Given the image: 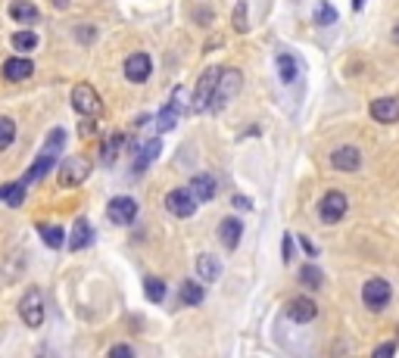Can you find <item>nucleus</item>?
Wrapping results in <instances>:
<instances>
[{"mask_svg":"<svg viewBox=\"0 0 399 358\" xmlns=\"http://www.w3.org/2000/svg\"><path fill=\"white\" fill-rule=\"evenodd\" d=\"M25 193H29V184H25L22 178H19V181H13V193H10V200H6V206H10V209H19L22 200H25Z\"/></svg>","mask_w":399,"mask_h":358,"instance_id":"obj_32","label":"nucleus"},{"mask_svg":"<svg viewBox=\"0 0 399 358\" xmlns=\"http://www.w3.org/2000/svg\"><path fill=\"white\" fill-rule=\"evenodd\" d=\"M69 103H72L75 113L84 116V118H94V116L103 113V100H100V93L94 91V84H88V81L75 84L72 93H69Z\"/></svg>","mask_w":399,"mask_h":358,"instance_id":"obj_1","label":"nucleus"},{"mask_svg":"<svg viewBox=\"0 0 399 358\" xmlns=\"http://www.w3.org/2000/svg\"><path fill=\"white\" fill-rule=\"evenodd\" d=\"M278 63V75H281V81L284 84H293L296 81V75H300V66H296V56H291V53H281L275 59Z\"/></svg>","mask_w":399,"mask_h":358,"instance_id":"obj_26","label":"nucleus"},{"mask_svg":"<svg viewBox=\"0 0 399 358\" xmlns=\"http://www.w3.org/2000/svg\"><path fill=\"white\" fill-rule=\"evenodd\" d=\"M330 165L337 168V172H359L362 168V153L355 147H337L330 153Z\"/></svg>","mask_w":399,"mask_h":358,"instance_id":"obj_17","label":"nucleus"},{"mask_svg":"<svg viewBox=\"0 0 399 358\" xmlns=\"http://www.w3.org/2000/svg\"><path fill=\"white\" fill-rule=\"evenodd\" d=\"M234 29L237 31H247V0H237V6H234Z\"/></svg>","mask_w":399,"mask_h":358,"instance_id":"obj_34","label":"nucleus"},{"mask_svg":"<svg viewBox=\"0 0 399 358\" xmlns=\"http://www.w3.org/2000/svg\"><path fill=\"white\" fill-rule=\"evenodd\" d=\"M106 355H109V358H122V355H125V358H131V355H134V349H131L128 343H118V346L109 349Z\"/></svg>","mask_w":399,"mask_h":358,"instance_id":"obj_36","label":"nucleus"},{"mask_svg":"<svg viewBox=\"0 0 399 358\" xmlns=\"http://www.w3.org/2000/svg\"><path fill=\"white\" fill-rule=\"evenodd\" d=\"M191 193L197 197V203H209L218 193V184L212 175H193L191 178Z\"/></svg>","mask_w":399,"mask_h":358,"instance_id":"obj_21","label":"nucleus"},{"mask_svg":"<svg viewBox=\"0 0 399 358\" xmlns=\"http://www.w3.org/2000/svg\"><path fill=\"white\" fill-rule=\"evenodd\" d=\"M106 218L118 227H128L138 218V200L134 197H113L106 203Z\"/></svg>","mask_w":399,"mask_h":358,"instance_id":"obj_8","label":"nucleus"},{"mask_svg":"<svg viewBox=\"0 0 399 358\" xmlns=\"http://www.w3.org/2000/svg\"><path fill=\"white\" fill-rule=\"evenodd\" d=\"M16 140V122L10 116H0V153L10 150Z\"/></svg>","mask_w":399,"mask_h":358,"instance_id":"obj_29","label":"nucleus"},{"mask_svg":"<svg viewBox=\"0 0 399 358\" xmlns=\"http://www.w3.org/2000/svg\"><path fill=\"white\" fill-rule=\"evenodd\" d=\"M393 352H396V343H384V346L375 349V358H390Z\"/></svg>","mask_w":399,"mask_h":358,"instance_id":"obj_38","label":"nucleus"},{"mask_svg":"<svg viewBox=\"0 0 399 358\" xmlns=\"http://www.w3.org/2000/svg\"><path fill=\"white\" fill-rule=\"evenodd\" d=\"M128 147V134H122V131H109L106 134V140H103V147H100V159H103V165L106 168H113L116 165V159L122 156V150Z\"/></svg>","mask_w":399,"mask_h":358,"instance_id":"obj_14","label":"nucleus"},{"mask_svg":"<svg viewBox=\"0 0 399 358\" xmlns=\"http://www.w3.org/2000/svg\"><path fill=\"white\" fill-rule=\"evenodd\" d=\"M38 234H41V240H44L50 250H63L66 240H69V234H66L59 225H44V221L38 225Z\"/></svg>","mask_w":399,"mask_h":358,"instance_id":"obj_24","label":"nucleus"},{"mask_svg":"<svg viewBox=\"0 0 399 358\" xmlns=\"http://www.w3.org/2000/svg\"><path fill=\"white\" fill-rule=\"evenodd\" d=\"M75 41L84 44V47L94 44V41H97V29H94V25H79V29H75Z\"/></svg>","mask_w":399,"mask_h":358,"instance_id":"obj_33","label":"nucleus"},{"mask_svg":"<svg viewBox=\"0 0 399 358\" xmlns=\"http://www.w3.org/2000/svg\"><path fill=\"white\" fill-rule=\"evenodd\" d=\"M163 153V140L159 138H153V140H147L143 147L138 150V156H134V175H143L147 168L156 162V156Z\"/></svg>","mask_w":399,"mask_h":358,"instance_id":"obj_19","label":"nucleus"},{"mask_svg":"<svg viewBox=\"0 0 399 358\" xmlns=\"http://www.w3.org/2000/svg\"><path fill=\"white\" fill-rule=\"evenodd\" d=\"M178 116H181V103H178V91L172 93V100L159 109V134L172 131V128L178 125Z\"/></svg>","mask_w":399,"mask_h":358,"instance_id":"obj_22","label":"nucleus"},{"mask_svg":"<svg viewBox=\"0 0 399 358\" xmlns=\"http://www.w3.org/2000/svg\"><path fill=\"white\" fill-rule=\"evenodd\" d=\"M218 78H222V69H218V66H212V69H206L200 75L197 88H193V97H191L193 113H209V103H212V97H216Z\"/></svg>","mask_w":399,"mask_h":358,"instance_id":"obj_3","label":"nucleus"},{"mask_svg":"<svg viewBox=\"0 0 399 358\" xmlns=\"http://www.w3.org/2000/svg\"><path fill=\"white\" fill-rule=\"evenodd\" d=\"M10 16L16 22H25V25H35L41 19V13H38V6L35 4H29V0H16V4L10 6Z\"/></svg>","mask_w":399,"mask_h":358,"instance_id":"obj_25","label":"nucleus"},{"mask_svg":"<svg viewBox=\"0 0 399 358\" xmlns=\"http://www.w3.org/2000/svg\"><path fill=\"white\" fill-rule=\"evenodd\" d=\"M281 259L284 262H293V234H284V240H281Z\"/></svg>","mask_w":399,"mask_h":358,"instance_id":"obj_35","label":"nucleus"},{"mask_svg":"<svg viewBox=\"0 0 399 358\" xmlns=\"http://www.w3.org/2000/svg\"><path fill=\"white\" fill-rule=\"evenodd\" d=\"M362 6H365V0H353V10H359V13H362Z\"/></svg>","mask_w":399,"mask_h":358,"instance_id":"obj_42","label":"nucleus"},{"mask_svg":"<svg viewBox=\"0 0 399 358\" xmlns=\"http://www.w3.org/2000/svg\"><path fill=\"white\" fill-rule=\"evenodd\" d=\"M81 134H84V138H91V134H94V122H84L81 125Z\"/></svg>","mask_w":399,"mask_h":358,"instance_id":"obj_41","label":"nucleus"},{"mask_svg":"<svg viewBox=\"0 0 399 358\" xmlns=\"http://www.w3.org/2000/svg\"><path fill=\"white\" fill-rule=\"evenodd\" d=\"M13 47L19 50V53H31V50L38 47V35H35V31H29V29L16 31V35H13Z\"/></svg>","mask_w":399,"mask_h":358,"instance_id":"obj_30","label":"nucleus"},{"mask_svg":"<svg viewBox=\"0 0 399 358\" xmlns=\"http://www.w3.org/2000/svg\"><path fill=\"white\" fill-rule=\"evenodd\" d=\"M44 293H41L38 287H29L25 290V296L19 300V318L25 327H31V330H38L41 324H44Z\"/></svg>","mask_w":399,"mask_h":358,"instance_id":"obj_4","label":"nucleus"},{"mask_svg":"<svg viewBox=\"0 0 399 358\" xmlns=\"http://www.w3.org/2000/svg\"><path fill=\"white\" fill-rule=\"evenodd\" d=\"M178 296H181L184 305H200L203 300H206V287H203V280H181Z\"/></svg>","mask_w":399,"mask_h":358,"instance_id":"obj_23","label":"nucleus"},{"mask_svg":"<svg viewBox=\"0 0 399 358\" xmlns=\"http://www.w3.org/2000/svg\"><path fill=\"white\" fill-rule=\"evenodd\" d=\"M287 318L296 324H309L318 318V305L312 302L309 296H293V300L287 302Z\"/></svg>","mask_w":399,"mask_h":358,"instance_id":"obj_12","label":"nucleus"},{"mask_svg":"<svg viewBox=\"0 0 399 358\" xmlns=\"http://www.w3.org/2000/svg\"><path fill=\"white\" fill-rule=\"evenodd\" d=\"M368 113H371V118H375V122H380V125H393V122H399V97H378L375 103L368 106Z\"/></svg>","mask_w":399,"mask_h":358,"instance_id":"obj_13","label":"nucleus"},{"mask_svg":"<svg viewBox=\"0 0 399 358\" xmlns=\"http://www.w3.org/2000/svg\"><path fill=\"white\" fill-rule=\"evenodd\" d=\"M143 296H147L150 302H163L166 300V284H163V277H147L143 280Z\"/></svg>","mask_w":399,"mask_h":358,"instance_id":"obj_28","label":"nucleus"},{"mask_svg":"<svg viewBox=\"0 0 399 358\" xmlns=\"http://www.w3.org/2000/svg\"><path fill=\"white\" fill-rule=\"evenodd\" d=\"M241 237H243V225L237 218H222L218 221V243H222L225 250H237Z\"/></svg>","mask_w":399,"mask_h":358,"instance_id":"obj_18","label":"nucleus"},{"mask_svg":"<svg viewBox=\"0 0 399 358\" xmlns=\"http://www.w3.org/2000/svg\"><path fill=\"white\" fill-rule=\"evenodd\" d=\"M10 193H13V184H0V200H10Z\"/></svg>","mask_w":399,"mask_h":358,"instance_id":"obj_40","label":"nucleus"},{"mask_svg":"<svg viewBox=\"0 0 399 358\" xmlns=\"http://www.w3.org/2000/svg\"><path fill=\"white\" fill-rule=\"evenodd\" d=\"M241 88H243L241 69H222V78H218V88H216V97H212V103H209V113H222L237 93H241Z\"/></svg>","mask_w":399,"mask_h":358,"instance_id":"obj_2","label":"nucleus"},{"mask_svg":"<svg viewBox=\"0 0 399 358\" xmlns=\"http://www.w3.org/2000/svg\"><path fill=\"white\" fill-rule=\"evenodd\" d=\"M91 159L84 156H69L63 159V165H59V187H66V190H72V187L84 184L91 178Z\"/></svg>","mask_w":399,"mask_h":358,"instance_id":"obj_5","label":"nucleus"},{"mask_svg":"<svg viewBox=\"0 0 399 358\" xmlns=\"http://www.w3.org/2000/svg\"><path fill=\"white\" fill-rule=\"evenodd\" d=\"M56 156H59V153L41 150V153H38V159L31 162V168H29V172L22 175V181H25V184L31 187V184H35V181H41V178H47V175H50V168L56 165Z\"/></svg>","mask_w":399,"mask_h":358,"instance_id":"obj_16","label":"nucleus"},{"mask_svg":"<svg viewBox=\"0 0 399 358\" xmlns=\"http://www.w3.org/2000/svg\"><path fill=\"white\" fill-rule=\"evenodd\" d=\"M346 209H350V203H346V193H340V190H328L318 200V218L325 225H337L346 215Z\"/></svg>","mask_w":399,"mask_h":358,"instance_id":"obj_6","label":"nucleus"},{"mask_svg":"<svg viewBox=\"0 0 399 358\" xmlns=\"http://www.w3.org/2000/svg\"><path fill=\"white\" fill-rule=\"evenodd\" d=\"M197 197L191 193V187H175V190L166 193V209L172 212L175 218H191L197 212Z\"/></svg>","mask_w":399,"mask_h":358,"instance_id":"obj_7","label":"nucleus"},{"mask_svg":"<svg viewBox=\"0 0 399 358\" xmlns=\"http://www.w3.org/2000/svg\"><path fill=\"white\" fill-rule=\"evenodd\" d=\"M300 284L309 287V290H321V287H325V271L309 262V265L300 268Z\"/></svg>","mask_w":399,"mask_h":358,"instance_id":"obj_27","label":"nucleus"},{"mask_svg":"<svg viewBox=\"0 0 399 358\" xmlns=\"http://www.w3.org/2000/svg\"><path fill=\"white\" fill-rule=\"evenodd\" d=\"M35 75V59H31L29 53H16L4 63V78L6 81H25Z\"/></svg>","mask_w":399,"mask_h":358,"instance_id":"obj_11","label":"nucleus"},{"mask_svg":"<svg viewBox=\"0 0 399 358\" xmlns=\"http://www.w3.org/2000/svg\"><path fill=\"white\" fill-rule=\"evenodd\" d=\"M193 268H197V277L203 280V284H216L218 275H222V262L216 259V255L203 252L197 255V262H193Z\"/></svg>","mask_w":399,"mask_h":358,"instance_id":"obj_20","label":"nucleus"},{"mask_svg":"<svg viewBox=\"0 0 399 358\" xmlns=\"http://www.w3.org/2000/svg\"><path fill=\"white\" fill-rule=\"evenodd\" d=\"M122 72H125V78H128L131 84H143L153 75V59L150 53H131V56H125V66H122Z\"/></svg>","mask_w":399,"mask_h":358,"instance_id":"obj_10","label":"nucleus"},{"mask_svg":"<svg viewBox=\"0 0 399 358\" xmlns=\"http://www.w3.org/2000/svg\"><path fill=\"white\" fill-rule=\"evenodd\" d=\"M390 296H393V290H390V284H387L384 277H371L368 284L362 287V302L368 305L371 312H380V309H387Z\"/></svg>","mask_w":399,"mask_h":358,"instance_id":"obj_9","label":"nucleus"},{"mask_svg":"<svg viewBox=\"0 0 399 358\" xmlns=\"http://www.w3.org/2000/svg\"><path fill=\"white\" fill-rule=\"evenodd\" d=\"M393 41H396V44H399V22L393 25Z\"/></svg>","mask_w":399,"mask_h":358,"instance_id":"obj_43","label":"nucleus"},{"mask_svg":"<svg viewBox=\"0 0 399 358\" xmlns=\"http://www.w3.org/2000/svg\"><path fill=\"white\" fill-rule=\"evenodd\" d=\"M300 246H303V252H305V255H312V259H315V255H318L315 243H312V240H305V237H300Z\"/></svg>","mask_w":399,"mask_h":358,"instance_id":"obj_39","label":"nucleus"},{"mask_svg":"<svg viewBox=\"0 0 399 358\" xmlns=\"http://www.w3.org/2000/svg\"><path fill=\"white\" fill-rule=\"evenodd\" d=\"M337 22V10L328 4V0H321L315 6V25H334Z\"/></svg>","mask_w":399,"mask_h":358,"instance_id":"obj_31","label":"nucleus"},{"mask_svg":"<svg viewBox=\"0 0 399 358\" xmlns=\"http://www.w3.org/2000/svg\"><path fill=\"white\" fill-rule=\"evenodd\" d=\"M94 243V227H91V221L88 218H75V225H72V231H69V240H66V246H69L72 252H79V250H88V246Z\"/></svg>","mask_w":399,"mask_h":358,"instance_id":"obj_15","label":"nucleus"},{"mask_svg":"<svg viewBox=\"0 0 399 358\" xmlns=\"http://www.w3.org/2000/svg\"><path fill=\"white\" fill-rule=\"evenodd\" d=\"M54 4L59 6V10H63V6H69V0H54Z\"/></svg>","mask_w":399,"mask_h":358,"instance_id":"obj_44","label":"nucleus"},{"mask_svg":"<svg viewBox=\"0 0 399 358\" xmlns=\"http://www.w3.org/2000/svg\"><path fill=\"white\" fill-rule=\"evenodd\" d=\"M231 206H234V209H241V212H250V209H253V200H250V197H243V193H237V197L231 200Z\"/></svg>","mask_w":399,"mask_h":358,"instance_id":"obj_37","label":"nucleus"}]
</instances>
